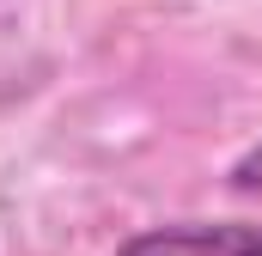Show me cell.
I'll use <instances>...</instances> for the list:
<instances>
[{
	"mask_svg": "<svg viewBox=\"0 0 262 256\" xmlns=\"http://www.w3.org/2000/svg\"><path fill=\"white\" fill-rule=\"evenodd\" d=\"M226 189L256 195V201H262V140L250 146V153H238V159H232V171H226Z\"/></svg>",
	"mask_w": 262,
	"mask_h": 256,
	"instance_id": "obj_2",
	"label": "cell"
},
{
	"mask_svg": "<svg viewBox=\"0 0 262 256\" xmlns=\"http://www.w3.org/2000/svg\"><path fill=\"white\" fill-rule=\"evenodd\" d=\"M116 256H262L256 220H171L128 232Z\"/></svg>",
	"mask_w": 262,
	"mask_h": 256,
	"instance_id": "obj_1",
	"label": "cell"
}]
</instances>
